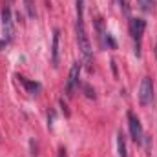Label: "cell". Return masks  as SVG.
<instances>
[{
    "label": "cell",
    "instance_id": "15",
    "mask_svg": "<svg viewBox=\"0 0 157 157\" xmlns=\"http://www.w3.org/2000/svg\"><path fill=\"white\" fill-rule=\"evenodd\" d=\"M4 46H6V42H0V49H2V48H4Z\"/></svg>",
    "mask_w": 157,
    "mask_h": 157
},
{
    "label": "cell",
    "instance_id": "4",
    "mask_svg": "<svg viewBox=\"0 0 157 157\" xmlns=\"http://www.w3.org/2000/svg\"><path fill=\"white\" fill-rule=\"evenodd\" d=\"M128 124H130V133H132V139L137 143V144H143L144 141V133H143V126H141V121L137 119L135 113L128 112Z\"/></svg>",
    "mask_w": 157,
    "mask_h": 157
},
{
    "label": "cell",
    "instance_id": "6",
    "mask_svg": "<svg viewBox=\"0 0 157 157\" xmlns=\"http://www.w3.org/2000/svg\"><path fill=\"white\" fill-rule=\"evenodd\" d=\"M80 62H73L71 70H70V77H68V82H66V95L71 97L73 95V88L78 84V75H80Z\"/></svg>",
    "mask_w": 157,
    "mask_h": 157
},
{
    "label": "cell",
    "instance_id": "8",
    "mask_svg": "<svg viewBox=\"0 0 157 157\" xmlns=\"http://www.w3.org/2000/svg\"><path fill=\"white\" fill-rule=\"evenodd\" d=\"M22 84H24V88L28 90V93L29 95H39L40 93V90H42V86H40L39 82H31V80H26L24 77H17Z\"/></svg>",
    "mask_w": 157,
    "mask_h": 157
},
{
    "label": "cell",
    "instance_id": "1",
    "mask_svg": "<svg viewBox=\"0 0 157 157\" xmlns=\"http://www.w3.org/2000/svg\"><path fill=\"white\" fill-rule=\"evenodd\" d=\"M77 40L78 48L84 55V60L90 64L91 62V44H90L86 28H84V0H77Z\"/></svg>",
    "mask_w": 157,
    "mask_h": 157
},
{
    "label": "cell",
    "instance_id": "7",
    "mask_svg": "<svg viewBox=\"0 0 157 157\" xmlns=\"http://www.w3.org/2000/svg\"><path fill=\"white\" fill-rule=\"evenodd\" d=\"M59 44H60V31L55 29L53 33V49H51V60H53V66L57 68L59 66V60H60V49H59Z\"/></svg>",
    "mask_w": 157,
    "mask_h": 157
},
{
    "label": "cell",
    "instance_id": "11",
    "mask_svg": "<svg viewBox=\"0 0 157 157\" xmlns=\"http://www.w3.org/2000/svg\"><path fill=\"white\" fill-rule=\"evenodd\" d=\"M137 2L143 11H152V7H154V0H137Z\"/></svg>",
    "mask_w": 157,
    "mask_h": 157
},
{
    "label": "cell",
    "instance_id": "12",
    "mask_svg": "<svg viewBox=\"0 0 157 157\" xmlns=\"http://www.w3.org/2000/svg\"><path fill=\"white\" fill-rule=\"evenodd\" d=\"M82 88H84V91H86V97H90V99H95V91H93V90H91L88 84H84Z\"/></svg>",
    "mask_w": 157,
    "mask_h": 157
},
{
    "label": "cell",
    "instance_id": "9",
    "mask_svg": "<svg viewBox=\"0 0 157 157\" xmlns=\"http://www.w3.org/2000/svg\"><path fill=\"white\" fill-rule=\"evenodd\" d=\"M117 148H119V157H126V143H124V135H117Z\"/></svg>",
    "mask_w": 157,
    "mask_h": 157
},
{
    "label": "cell",
    "instance_id": "10",
    "mask_svg": "<svg viewBox=\"0 0 157 157\" xmlns=\"http://www.w3.org/2000/svg\"><path fill=\"white\" fill-rule=\"evenodd\" d=\"M24 4H26L28 17H29V18H35V17H37V11H35V2H33V0H24Z\"/></svg>",
    "mask_w": 157,
    "mask_h": 157
},
{
    "label": "cell",
    "instance_id": "5",
    "mask_svg": "<svg viewBox=\"0 0 157 157\" xmlns=\"http://www.w3.org/2000/svg\"><path fill=\"white\" fill-rule=\"evenodd\" d=\"M2 33H4V40L6 42H11L13 35H15V29H13V20H11V11L7 7L2 9Z\"/></svg>",
    "mask_w": 157,
    "mask_h": 157
},
{
    "label": "cell",
    "instance_id": "16",
    "mask_svg": "<svg viewBox=\"0 0 157 157\" xmlns=\"http://www.w3.org/2000/svg\"><path fill=\"white\" fill-rule=\"evenodd\" d=\"M9 2H13V0H9Z\"/></svg>",
    "mask_w": 157,
    "mask_h": 157
},
{
    "label": "cell",
    "instance_id": "14",
    "mask_svg": "<svg viewBox=\"0 0 157 157\" xmlns=\"http://www.w3.org/2000/svg\"><path fill=\"white\" fill-rule=\"evenodd\" d=\"M59 157H66V150H64V148L59 150Z\"/></svg>",
    "mask_w": 157,
    "mask_h": 157
},
{
    "label": "cell",
    "instance_id": "2",
    "mask_svg": "<svg viewBox=\"0 0 157 157\" xmlns=\"http://www.w3.org/2000/svg\"><path fill=\"white\" fill-rule=\"evenodd\" d=\"M152 101H154V84H152V78L144 77L139 90V102L141 106H148L152 104Z\"/></svg>",
    "mask_w": 157,
    "mask_h": 157
},
{
    "label": "cell",
    "instance_id": "3",
    "mask_svg": "<svg viewBox=\"0 0 157 157\" xmlns=\"http://www.w3.org/2000/svg\"><path fill=\"white\" fill-rule=\"evenodd\" d=\"M144 28H146V22H144L143 18H130V35H132L133 40L137 42V51H135L137 57L141 55V51H139V44H141V39H143Z\"/></svg>",
    "mask_w": 157,
    "mask_h": 157
},
{
    "label": "cell",
    "instance_id": "13",
    "mask_svg": "<svg viewBox=\"0 0 157 157\" xmlns=\"http://www.w3.org/2000/svg\"><path fill=\"white\" fill-rule=\"evenodd\" d=\"M121 2V6H122V9H124V13H128V7H126V0H119Z\"/></svg>",
    "mask_w": 157,
    "mask_h": 157
}]
</instances>
